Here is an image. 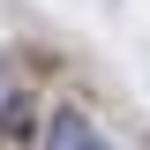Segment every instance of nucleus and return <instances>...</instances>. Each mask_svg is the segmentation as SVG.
<instances>
[{
	"label": "nucleus",
	"instance_id": "2",
	"mask_svg": "<svg viewBox=\"0 0 150 150\" xmlns=\"http://www.w3.org/2000/svg\"><path fill=\"white\" fill-rule=\"evenodd\" d=\"M15 112H23V83H15V75H8V68H0V128H8Z\"/></svg>",
	"mask_w": 150,
	"mask_h": 150
},
{
	"label": "nucleus",
	"instance_id": "1",
	"mask_svg": "<svg viewBox=\"0 0 150 150\" xmlns=\"http://www.w3.org/2000/svg\"><path fill=\"white\" fill-rule=\"evenodd\" d=\"M45 150H120V143H112L83 105H53L45 112Z\"/></svg>",
	"mask_w": 150,
	"mask_h": 150
}]
</instances>
